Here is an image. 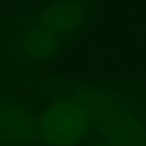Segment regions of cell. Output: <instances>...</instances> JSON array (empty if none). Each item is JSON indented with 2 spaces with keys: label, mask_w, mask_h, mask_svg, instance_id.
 <instances>
[{
  "label": "cell",
  "mask_w": 146,
  "mask_h": 146,
  "mask_svg": "<svg viewBox=\"0 0 146 146\" xmlns=\"http://www.w3.org/2000/svg\"><path fill=\"white\" fill-rule=\"evenodd\" d=\"M17 85L41 98L71 96L86 107L91 135L113 146H146V105L127 90L104 80H76L32 72Z\"/></svg>",
  "instance_id": "6da1fadb"
},
{
  "label": "cell",
  "mask_w": 146,
  "mask_h": 146,
  "mask_svg": "<svg viewBox=\"0 0 146 146\" xmlns=\"http://www.w3.org/2000/svg\"><path fill=\"white\" fill-rule=\"evenodd\" d=\"M50 99L38 116V146H79L88 141L93 126L85 105L71 96Z\"/></svg>",
  "instance_id": "7a4b0ae2"
},
{
  "label": "cell",
  "mask_w": 146,
  "mask_h": 146,
  "mask_svg": "<svg viewBox=\"0 0 146 146\" xmlns=\"http://www.w3.org/2000/svg\"><path fill=\"white\" fill-rule=\"evenodd\" d=\"M68 39L49 33L39 27L14 19V30L0 39V58H7L14 66H29L33 69L47 66L71 46Z\"/></svg>",
  "instance_id": "3957f363"
},
{
  "label": "cell",
  "mask_w": 146,
  "mask_h": 146,
  "mask_svg": "<svg viewBox=\"0 0 146 146\" xmlns=\"http://www.w3.org/2000/svg\"><path fill=\"white\" fill-rule=\"evenodd\" d=\"M91 0H55L21 16L24 22L74 42L91 17Z\"/></svg>",
  "instance_id": "277c9868"
},
{
  "label": "cell",
  "mask_w": 146,
  "mask_h": 146,
  "mask_svg": "<svg viewBox=\"0 0 146 146\" xmlns=\"http://www.w3.org/2000/svg\"><path fill=\"white\" fill-rule=\"evenodd\" d=\"M39 111L19 94L0 90V145H38Z\"/></svg>",
  "instance_id": "5b68a950"
},
{
  "label": "cell",
  "mask_w": 146,
  "mask_h": 146,
  "mask_svg": "<svg viewBox=\"0 0 146 146\" xmlns=\"http://www.w3.org/2000/svg\"><path fill=\"white\" fill-rule=\"evenodd\" d=\"M88 146H113V145H110V143H105V141H102V140L96 138V137L90 135V138H88Z\"/></svg>",
  "instance_id": "8992f818"
},
{
  "label": "cell",
  "mask_w": 146,
  "mask_h": 146,
  "mask_svg": "<svg viewBox=\"0 0 146 146\" xmlns=\"http://www.w3.org/2000/svg\"><path fill=\"white\" fill-rule=\"evenodd\" d=\"M0 146H38V145H0Z\"/></svg>",
  "instance_id": "52a82bcc"
},
{
  "label": "cell",
  "mask_w": 146,
  "mask_h": 146,
  "mask_svg": "<svg viewBox=\"0 0 146 146\" xmlns=\"http://www.w3.org/2000/svg\"><path fill=\"white\" fill-rule=\"evenodd\" d=\"M2 36H3V24L0 22V39H2Z\"/></svg>",
  "instance_id": "ba28073f"
}]
</instances>
